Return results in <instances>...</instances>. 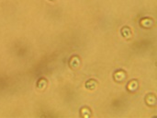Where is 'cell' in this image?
Returning <instances> with one entry per match:
<instances>
[{
	"label": "cell",
	"instance_id": "obj_1",
	"mask_svg": "<svg viewBox=\"0 0 157 118\" xmlns=\"http://www.w3.org/2000/svg\"><path fill=\"white\" fill-rule=\"evenodd\" d=\"M68 65L70 67L71 69L73 70H76L81 67V59L78 55H73L70 57Z\"/></svg>",
	"mask_w": 157,
	"mask_h": 118
},
{
	"label": "cell",
	"instance_id": "obj_2",
	"mask_svg": "<svg viewBox=\"0 0 157 118\" xmlns=\"http://www.w3.org/2000/svg\"><path fill=\"white\" fill-rule=\"evenodd\" d=\"M126 78H127V74L122 69H119L115 71L113 74V79L116 82H123L126 80Z\"/></svg>",
	"mask_w": 157,
	"mask_h": 118
},
{
	"label": "cell",
	"instance_id": "obj_3",
	"mask_svg": "<svg viewBox=\"0 0 157 118\" xmlns=\"http://www.w3.org/2000/svg\"><path fill=\"white\" fill-rule=\"evenodd\" d=\"M121 33L126 40H131L132 38V31L128 26H123L121 30Z\"/></svg>",
	"mask_w": 157,
	"mask_h": 118
},
{
	"label": "cell",
	"instance_id": "obj_4",
	"mask_svg": "<svg viewBox=\"0 0 157 118\" xmlns=\"http://www.w3.org/2000/svg\"><path fill=\"white\" fill-rule=\"evenodd\" d=\"M98 81L96 79H93L86 80V83H85V87L88 91H95L98 88Z\"/></svg>",
	"mask_w": 157,
	"mask_h": 118
},
{
	"label": "cell",
	"instance_id": "obj_5",
	"mask_svg": "<svg viewBox=\"0 0 157 118\" xmlns=\"http://www.w3.org/2000/svg\"><path fill=\"white\" fill-rule=\"evenodd\" d=\"M145 103L149 106H155L156 105V96L154 93H148L145 96Z\"/></svg>",
	"mask_w": 157,
	"mask_h": 118
},
{
	"label": "cell",
	"instance_id": "obj_6",
	"mask_svg": "<svg viewBox=\"0 0 157 118\" xmlns=\"http://www.w3.org/2000/svg\"><path fill=\"white\" fill-rule=\"evenodd\" d=\"M140 25H141V27H143L144 29H149V28L153 27L154 20L150 18H144L143 19H141Z\"/></svg>",
	"mask_w": 157,
	"mask_h": 118
},
{
	"label": "cell",
	"instance_id": "obj_7",
	"mask_svg": "<svg viewBox=\"0 0 157 118\" xmlns=\"http://www.w3.org/2000/svg\"><path fill=\"white\" fill-rule=\"evenodd\" d=\"M138 88H139V83H138V80H136V79H132L127 84V89L131 92H136L138 90Z\"/></svg>",
	"mask_w": 157,
	"mask_h": 118
},
{
	"label": "cell",
	"instance_id": "obj_8",
	"mask_svg": "<svg viewBox=\"0 0 157 118\" xmlns=\"http://www.w3.org/2000/svg\"><path fill=\"white\" fill-rule=\"evenodd\" d=\"M47 85H48V80H47L45 78H40V79H39L38 81H37V83H36L37 89L41 90V91L45 90L46 87H47Z\"/></svg>",
	"mask_w": 157,
	"mask_h": 118
},
{
	"label": "cell",
	"instance_id": "obj_9",
	"mask_svg": "<svg viewBox=\"0 0 157 118\" xmlns=\"http://www.w3.org/2000/svg\"><path fill=\"white\" fill-rule=\"evenodd\" d=\"M80 116L82 117H90L92 116L91 114V110L88 107H83L80 110Z\"/></svg>",
	"mask_w": 157,
	"mask_h": 118
},
{
	"label": "cell",
	"instance_id": "obj_10",
	"mask_svg": "<svg viewBox=\"0 0 157 118\" xmlns=\"http://www.w3.org/2000/svg\"><path fill=\"white\" fill-rule=\"evenodd\" d=\"M49 1H51V2H54V1H56V0H49Z\"/></svg>",
	"mask_w": 157,
	"mask_h": 118
}]
</instances>
